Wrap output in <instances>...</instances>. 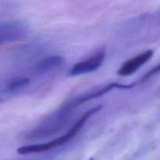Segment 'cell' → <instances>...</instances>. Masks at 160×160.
<instances>
[{"mask_svg":"<svg viewBox=\"0 0 160 160\" xmlns=\"http://www.w3.org/2000/svg\"><path fill=\"white\" fill-rule=\"evenodd\" d=\"M153 54H154L153 50H147V51L128 59L120 67V68L117 71V73L121 77H128L134 74L142 66L145 65L151 59V58L153 56Z\"/></svg>","mask_w":160,"mask_h":160,"instance_id":"obj_5","label":"cell"},{"mask_svg":"<svg viewBox=\"0 0 160 160\" xmlns=\"http://www.w3.org/2000/svg\"><path fill=\"white\" fill-rule=\"evenodd\" d=\"M105 57H106V52L103 50L98 51V52L88 58L85 60L75 64L70 70V74L71 76H78V75L95 71L102 64Z\"/></svg>","mask_w":160,"mask_h":160,"instance_id":"obj_4","label":"cell"},{"mask_svg":"<svg viewBox=\"0 0 160 160\" xmlns=\"http://www.w3.org/2000/svg\"><path fill=\"white\" fill-rule=\"evenodd\" d=\"M102 106H98L88 109L87 112H85L81 116V118L78 119V121L72 126V128L66 134L61 136V137L55 139V140L52 141L50 142H47V143L37 144V145H29L20 147L17 149V152L19 154L21 155L45 152L50 151V150H52L54 148H58V147H60L66 145V144L68 143L70 140H72L78 134V133L81 131V128L85 124L86 122L92 116L95 115L96 112H98L102 109Z\"/></svg>","mask_w":160,"mask_h":160,"instance_id":"obj_2","label":"cell"},{"mask_svg":"<svg viewBox=\"0 0 160 160\" xmlns=\"http://www.w3.org/2000/svg\"><path fill=\"white\" fill-rule=\"evenodd\" d=\"M28 32V27L23 21L0 22V45L20 40Z\"/></svg>","mask_w":160,"mask_h":160,"instance_id":"obj_3","label":"cell"},{"mask_svg":"<svg viewBox=\"0 0 160 160\" xmlns=\"http://www.w3.org/2000/svg\"><path fill=\"white\" fill-rule=\"evenodd\" d=\"M160 73V64L157 65L156 67H155L154 68L152 69L151 70H149V71H148V73H147L146 74H145V76H144L143 78L140 80V81H138V83H136V85H137V84H142V83L145 82V81H148L149 78H151L152 77L154 76V75H156V74H157V73Z\"/></svg>","mask_w":160,"mask_h":160,"instance_id":"obj_8","label":"cell"},{"mask_svg":"<svg viewBox=\"0 0 160 160\" xmlns=\"http://www.w3.org/2000/svg\"><path fill=\"white\" fill-rule=\"evenodd\" d=\"M30 79L27 78H13L7 83L5 88L6 93H13L18 92L29 84Z\"/></svg>","mask_w":160,"mask_h":160,"instance_id":"obj_7","label":"cell"},{"mask_svg":"<svg viewBox=\"0 0 160 160\" xmlns=\"http://www.w3.org/2000/svg\"><path fill=\"white\" fill-rule=\"evenodd\" d=\"M64 61L65 59L59 55L48 56L36 64L34 71L38 75L45 74L62 66L64 63Z\"/></svg>","mask_w":160,"mask_h":160,"instance_id":"obj_6","label":"cell"},{"mask_svg":"<svg viewBox=\"0 0 160 160\" xmlns=\"http://www.w3.org/2000/svg\"><path fill=\"white\" fill-rule=\"evenodd\" d=\"M74 109L76 108L72 101L64 105L47 117L35 128L27 132L23 135V139L27 141L43 140L57 134L68 123Z\"/></svg>","mask_w":160,"mask_h":160,"instance_id":"obj_1","label":"cell"}]
</instances>
